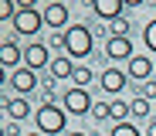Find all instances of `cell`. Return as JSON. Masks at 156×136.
<instances>
[{
  "label": "cell",
  "instance_id": "cell-1",
  "mask_svg": "<svg viewBox=\"0 0 156 136\" xmlns=\"http://www.w3.org/2000/svg\"><path fill=\"white\" fill-rule=\"evenodd\" d=\"M65 41H68V48H65V54L75 61V58H88L92 54V48H95V38H92V27L88 24H71L68 31H65Z\"/></svg>",
  "mask_w": 156,
  "mask_h": 136
},
{
  "label": "cell",
  "instance_id": "cell-2",
  "mask_svg": "<svg viewBox=\"0 0 156 136\" xmlns=\"http://www.w3.org/2000/svg\"><path fill=\"white\" fill-rule=\"evenodd\" d=\"M34 123H37V133H41V136H58V133H65L68 112L58 109L55 102H44V105L34 109Z\"/></svg>",
  "mask_w": 156,
  "mask_h": 136
},
{
  "label": "cell",
  "instance_id": "cell-3",
  "mask_svg": "<svg viewBox=\"0 0 156 136\" xmlns=\"http://www.w3.org/2000/svg\"><path fill=\"white\" fill-rule=\"evenodd\" d=\"M44 27V14L37 10V4H27V7H20V14L14 17V31L20 38H34L37 31Z\"/></svg>",
  "mask_w": 156,
  "mask_h": 136
},
{
  "label": "cell",
  "instance_id": "cell-4",
  "mask_svg": "<svg viewBox=\"0 0 156 136\" xmlns=\"http://www.w3.org/2000/svg\"><path fill=\"white\" fill-rule=\"evenodd\" d=\"M61 105H65V112H71V116H88L92 109H95V102H92L88 89H75V85H71V89L65 92Z\"/></svg>",
  "mask_w": 156,
  "mask_h": 136
},
{
  "label": "cell",
  "instance_id": "cell-5",
  "mask_svg": "<svg viewBox=\"0 0 156 136\" xmlns=\"http://www.w3.org/2000/svg\"><path fill=\"white\" fill-rule=\"evenodd\" d=\"M7 85H14L24 99H27V95L37 89V72H34V68H27V65H20L17 72H10V75H7Z\"/></svg>",
  "mask_w": 156,
  "mask_h": 136
},
{
  "label": "cell",
  "instance_id": "cell-6",
  "mask_svg": "<svg viewBox=\"0 0 156 136\" xmlns=\"http://www.w3.org/2000/svg\"><path fill=\"white\" fill-rule=\"evenodd\" d=\"M24 65L41 72V68H51V48L41 44V41H31L27 48H24Z\"/></svg>",
  "mask_w": 156,
  "mask_h": 136
},
{
  "label": "cell",
  "instance_id": "cell-7",
  "mask_svg": "<svg viewBox=\"0 0 156 136\" xmlns=\"http://www.w3.org/2000/svg\"><path fill=\"white\" fill-rule=\"evenodd\" d=\"M126 7H129V4H122V0H95V4H92L95 17H102L105 24H112V20H119V17H126Z\"/></svg>",
  "mask_w": 156,
  "mask_h": 136
},
{
  "label": "cell",
  "instance_id": "cell-8",
  "mask_svg": "<svg viewBox=\"0 0 156 136\" xmlns=\"http://www.w3.org/2000/svg\"><path fill=\"white\" fill-rule=\"evenodd\" d=\"M41 14H44V27H55V31H58V27H65V31H68V4L51 0Z\"/></svg>",
  "mask_w": 156,
  "mask_h": 136
},
{
  "label": "cell",
  "instance_id": "cell-9",
  "mask_svg": "<svg viewBox=\"0 0 156 136\" xmlns=\"http://www.w3.org/2000/svg\"><path fill=\"white\" fill-rule=\"evenodd\" d=\"M133 41H129V38H105V58H112V61H129V58H133Z\"/></svg>",
  "mask_w": 156,
  "mask_h": 136
},
{
  "label": "cell",
  "instance_id": "cell-10",
  "mask_svg": "<svg viewBox=\"0 0 156 136\" xmlns=\"http://www.w3.org/2000/svg\"><path fill=\"white\" fill-rule=\"evenodd\" d=\"M126 75L136 78L139 85H143V82H149V75H153V58H149V54H133L129 65H126Z\"/></svg>",
  "mask_w": 156,
  "mask_h": 136
},
{
  "label": "cell",
  "instance_id": "cell-11",
  "mask_svg": "<svg viewBox=\"0 0 156 136\" xmlns=\"http://www.w3.org/2000/svg\"><path fill=\"white\" fill-rule=\"evenodd\" d=\"M20 61H24V51H20L14 41H4V44H0V65H4L7 72H17Z\"/></svg>",
  "mask_w": 156,
  "mask_h": 136
},
{
  "label": "cell",
  "instance_id": "cell-12",
  "mask_svg": "<svg viewBox=\"0 0 156 136\" xmlns=\"http://www.w3.org/2000/svg\"><path fill=\"white\" fill-rule=\"evenodd\" d=\"M126 72H119V68H105V75H102V89H105L109 95H119L122 89H126Z\"/></svg>",
  "mask_w": 156,
  "mask_h": 136
},
{
  "label": "cell",
  "instance_id": "cell-13",
  "mask_svg": "<svg viewBox=\"0 0 156 136\" xmlns=\"http://www.w3.org/2000/svg\"><path fill=\"white\" fill-rule=\"evenodd\" d=\"M48 72H51V82L55 78H75V61L68 58V54H55Z\"/></svg>",
  "mask_w": 156,
  "mask_h": 136
},
{
  "label": "cell",
  "instance_id": "cell-14",
  "mask_svg": "<svg viewBox=\"0 0 156 136\" xmlns=\"http://www.w3.org/2000/svg\"><path fill=\"white\" fill-rule=\"evenodd\" d=\"M4 109H7L10 123H24V119L31 116V105H27V99H24V95H17V99H7V102H4Z\"/></svg>",
  "mask_w": 156,
  "mask_h": 136
},
{
  "label": "cell",
  "instance_id": "cell-15",
  "mask_svg": "<svg viewBox=\"0 0 156 136\" xmlns=\"http://www.w3.org/2000/svg\"><path fill=\"white\" fill-rule=\"evenodd\" d=\"M129 116H133V109H129V102H122V99H112V123L119 126V123H129Z\"/></svg>",
  "mask_w": 156,
  "mask_h": 136
},
{
  "label": "cell",
  "instance_id": "cell-16",
  "mask_svg": "<svg viewBox=\"0 0 156 136\" xmlns=\"http://www.w3.org/2000/svg\"><path fill=\"white\" fill-rule=\"evenodd\" d=\"M129 109H133V119H146V116H149V99L136 95L133 102H129Z\"/></svg>",
  "mask_w": 156,
  "mask_h": 136
},
{
  "label": "cell",
  "instance_id": "cell-17",
  "mask_svg": "<svg viewBox=\"0 0 156 136\" xmlns=\"http://www.w3.org/2000/svg\"><path fill=\"white\" fill-rule=\"evenodd\" d=\"M143 44H146V51H153V54H156V17L143 27Z\"/></svg>",
  "mask_w": 156,
  "mask_h": 136
},
{
  "label": "cell",
  "instance_id": "cell-18",
  "mask_svg": "<svg viewBox=\"0 0 156 136\" xmlns=\"http://www.w3.org/2000/svg\"><path fill=\"white\" fill-rule=\"evenodd\" d=\"M129 27H133V24H129L126 17H119V20H112L105 27V31H112V38H129Z\"/></svg>",
  "mask_w": 156,
  "mask_h": 136
},
{
  "label": "cell",
  "instance_id": "cell-19",
  "mask_svg": "<svg viewBox=\"0 0 156 136\" xmlns=\"http://www.w3.org/2000/svg\"><path fill=\"white\" fill-rule=\"evenodd\" d=\"M109 136H143V133L136 129V123H119V126L109 129Z\"/></svg>",
  "mask_w": 156,
  "mask_h": 136
},
{
  "label": "cell",
  "instance_id": "cell-20",
  "mask_svg": "<svg viewBox=\"0 0 156 136\" xmlns=\"http://www.w3.org/2000/svg\"><path fill=\"white\" fill-rule=\"evenodd\" d=\"M71 82H75V89H85L88 82H92V68H85V65L75 68V78H71Z\"/></svg>",
  "mask_w": 156,
  "mask_h": 136
},
{
  "label": "cell",
  "instance_id": "cell-21",
  "mask_svg": "<svg viewBox=\"0 0 156 136\" xmlns=\"http://www.w3.org/2000/svg\"><path fill=\"white\" fill-rule=\"evenodd\" d=\"M92 116H95V119H109V116H112V102H95Z\"/></svg>",
  "mask_w": 156,
  "mask_h": 136
},
{
  "label": "cell",
  "instance_id": "cell-22",
  "mask_svg": "<svg viewBox=\"0 0 156 136\" xmlns=\"http://www.w3.org/2000/svg\"><path fill=\"white\" fill-rule=\"evenodd\" d=\"M48 48H51V51H61V48H68V41H65V31H61V34H58V31L51 34V41H48Z\"/></svg>",
  "mask_w": 156,
  "mask_h": 136
},
{
  "label": "cell",
  "instance_id": "cell-23",
  "mask_svg": "<svg viewBox=\"0 0 156 136\" xmlns=\"http://www.w3.org/2000/svg\"><path fill=\"white\" fill-rule=\"evenodd\" d=\"M139 95H143V99H156V82H143V85H139Z\"/></svg>",
  "mask_w": 156,
  "mask_h": 136
},
{
  "label": "cell",
  "instance_id": "cell-24",
  "mask_svg": "<svg viewBox=\"0 0 156 136\" xmlns=\"http://www.w3.org/2000/svg\"><path fill=\"white\" fill-rule=\"evenodd\" d=\"M146 136H156V123H149V126H146Z\"/></svg>",
  "mask_w": 156,
  "mask_h": 136
},
{
  "label": "cell",
  "instance_id": "cell-25",
  "mask_svg": "<svg viewBox=\"0 0 156 136\" xmlns=\"http://www.w3.org/2000/svg\"><path fill=\"white\" fill-rule=\"evenodd\" d=\"M68 136H88V133H82V129H78V133H68Z\"/></svg>",
  "mask_w": 156,
  "mask_h": 136
},
{
  "label": "cell",
  "instance_id": "cell-26",
  "mask_svg": "<svg viewBox=\"0 0 156 136\" xmlns=\"http://www.w3.org/2000/svg\"><path fill=\"white\" fill-rule=\"evenodd\" d=\"M27 136H41V133H27Z\"/></svg>",
  "mask_w": 156,
  "mask_h": 136
}]
</instances>
